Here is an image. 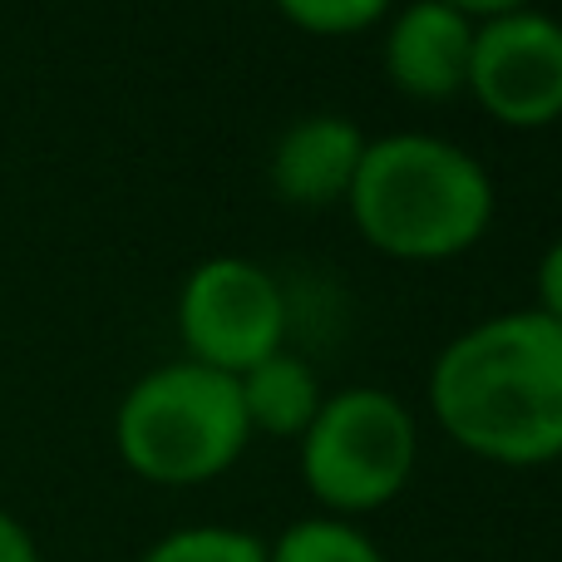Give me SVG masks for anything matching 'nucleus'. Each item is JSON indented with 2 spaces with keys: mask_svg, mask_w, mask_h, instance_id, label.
Segmentation results:
<instances>
[{
  "mask_svg": "<svg viewBox=\"0 0 562 562\" xmlns=\"http://www.w3.org/2000/svg\"><path fill=\"white\" fill-rule=\"evenodd\" d=\"M425 400L445 439L498 469L562 459V326L538 306L498 311L435 356Z\"/></svg>",
  "mask_w": 562,
  "mask_h": 562,
  "instance_id": "1",
  "label": "nucleus"
},
{
  "mask_svg": "<svg viewBox=\"0 0 562 562\" xmlns=\"http://www.w3.org/2000/svg\"><path fill=\"white\" fill-rule=\"evenodd\" d=\"M346 213L370 252L409 267H435L484 243L498 213V193L494 173L454 138L400 128L366 144Z\"/></svg>",
  "mask_w": 562,
  "mask_h": 562,
  "instance_id": "2",
  "label": "nucleus"
},
{
  "mask_svg": "<svg viewBox=\"0 0 562 562\" xmlns=\"http://www.w3.org/2000/svg\"><path fill=\"white\" fill-rule=\"evenodd\" d=\"M252 445L237 380L198 360L154 366L114 409V454L154 488H198L223 479Z\"/></svg>",
  "mask_w": 562,
  "mask_h": 562,
  "instance_id": "3",
  "label": "nucleus"
},
{
  "mask_svg": "<svg viewBox=\"0 0 562 562\" xmlns=\"http://www.w3.org/2000/svg\"><path fill=\"white\" fill-rule=\"evenodd\" d=\"M306 494L330 518H370L390 508L419 469V429L400 395L380 385H346L321 400L311 429L296 439Z\"/></svg>",
  "mask_w": 562,
  "mask_h": 562,
  "instance_id": "4",
  "label": "nucleus"
},
{
  "mask_svg": "<svg viewBox=\"0 0 562 562\" xmlns=\"http://www.w3.org/2000/svg\"><path fill=\"white\" fill-rule=\"evenodd\" d=\"M173 326L183 356L223 375H247L267 356L286 350L291 296L262 262L237 252L203 257L178 286Z\"/></svg>",
  "mask_w": 562,
  "mask_h": 562,
  "instance_id": "5",
  "label": "nucleus"
},
{
  "mask_svg": "<svg viewBox=\"0 0 562 562\" xmlns=\"http://www.w3.org/2000/svg\"><path fill=\"white\" fill-rule=\"evenodd\" d=\"M464 94L514 134L562 124V20L538 5L479 20Z\"/></svg>",
  "mask_w": 562,
  "mask_h": 562,
  "instance_id": "6",
  "label": "nucleus"
},
{
  "mask_svg": "<svg viewBox=\"0 0 562 562\" xmlns=\"http://www.w3.org/2000/svg\"><path fill=\"white\" fill-rule=\"evenodd\" d=\"M469 49H474V20L445 0H409L390 10L385 35H380V65L405 99L445 104L464 94Z\"/></svg>",
  "mask_w": 562,
  "mask_h": 562,
  "instance_id": "7",
  "label": "nucleus"
},
{
  "mask_svg": "<svg viewBox=\"0 0 562 562\" xmlns=\"http://www.w3.org/2000/svg\"><path fill=\"white\" fill-rule=\"evenodd\" d=\"M366 128L346 114H301L286 124L267 158V183L286 207L321 213V207H346L350 183L366 158Z\"/></svg>",
  "mask_w": 562,
  "mask_h": 562,
  "instance_id": "8",
  "label": "nucleus"
},
{
  "mask_svg": "<svg viewBox=\"0 0 562 562\" xmlns=\"http://www.w3.org/2000/svg\"><path fill=\"white\" fill-rule=\"evenodd\" d=\"M237 395H243V415L252 435L296 445L316 419L326 390H321V375L311 370V360H301L296 350H277L247 375H237Z\"/></svg>",
  "mask_w": 562,
  "mask_h": 562,
  "instance_id": "9",
  "label": "nucleus"
},
{
  "mask_svg": "<svg viewBox=\"0 0 562 562\" xmlns=\"http://www.w3.org/2000/svg\"><path fill=\"white\" fill-rule=\"evenodd\" d=\"M267 562H390L385 548L350 518L306 514L267 543Z\"/></svg>",
  "mask_w": 562,
  "mask_h": 562,
  "instance_id": "10",
  "label": "nucleus"
},
{
  "mask_svg": "<svg viewBox=\"0 0 562 562\" xmlns=\"http://www.w3.org/2000/svg\"><path fill=\"white\" fill-rule=\"evenodd\" d=\"M138 562H267V538L237 524H183L154 538Z\"/></svg>",
  "mask_w": 562,
  "mask_h": 562,
  "instance_id": "11",
  "label": "nucleus"
},
{
  "mask_svg": "<svg viewBox=\"0 0 562 562\" xmlns=\"http://www.w3.org/2000/svg\"><path fill=\"white\" fill-rule=\"evenodd\" d=\"M277 15L311 40H356L385 25L395 0H272Z\"/></svg>",
  "mask_w": 562,
  "mask_h": 562,
  "instance_id": "12",
  "label": "nucleus"
},
{
  "mask_svg": "<svg viewBox=\"0 0 562 562\" xmlns=\"http://www.w3.org/2000/svg\"><path fill=\"white\" fill-rule=\"evenodd\" d=\"M533 291H538V311H543V316H553L562 326V233L543 247V257H538Z\"/></svg>",
  "mask_w": 562,
  "mask_h": 562,
  "instance_id": "13",
  "label": "nucleus"
},
{
  "mask_svg": "<svg viewBox=\"0 0 562 562\" xmlns=\"http://www.w3.org/2000/svg\"><path fill=\"white\" fill-rule=\"evenodd\" d=\"M0 562H40V543L10 508H0Z\"/></svg>",
  "mask_w": 562,
  "mask_h": 562,
  "instance_id": "14",
  "label": "nucleus"
},
{
  "mask_svg": "<svg viewBox=\"0 0 562 562\" xmlns=\"http://www.w3.org/2000/svg\"><path fill=\"white\" fill-rule=\"evenodd\" d=\"M445 5H454L459 15H469L479 25V20H494V15H514V10H528L538 5V0H445Z\"/></svg>",
  "mask_w": 562,
  "mask_h": 562,
  "instance_id": "15",
  "label": "nucleus"
}]
</instances>
